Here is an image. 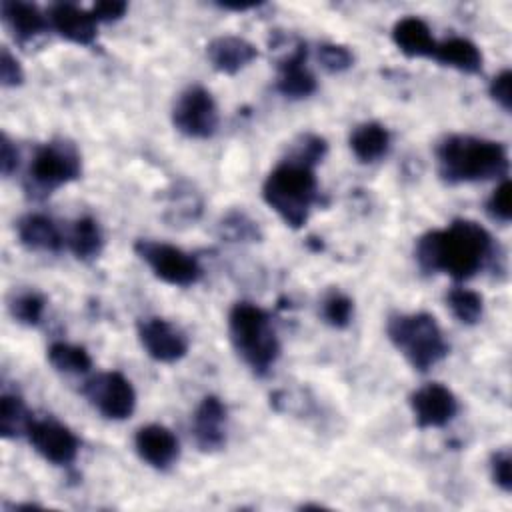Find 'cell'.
Wrapping results in <instances>:
<instances>
[{
  "instance_id": "obj_1",
  "label": "cell",
  "mask_w": 512,
  "mask_h": 512,
  "mask_svg": "<svg viewBox=\"0 0 512 512\" xmlns=\"http://www.w3.org/2000/svg\"><path fill=\"white\" fill-rule=\"evenodd\" d=\"M494 240L474 220L458 218L446 228L430 230L416 242L414 256L426 274H448L454 280H468L490 260Z\"/></svg>"
},
{
  "instance_id": "obj_2",
  "label": "cell",
  "mask_w": 512,
  "mask_h": 512,
  "mask_svg": "<svg viewBox=\"0 0 512 512\" xmlns=\"http://www.w3.org/2000/svg\"><path fill=\"white\" fill-rule=\"evenodd\" d=\"M438 174L448 184L484 182L508 172V152L502 142L470 134H450L436 146Z\"/></svg>"
},
{
  "instance_id": "obj_3",
  "label": "cell",
  "mask_w": 512,
  "mask_h": 512,
  "mask_svg": "<svg viewBox=\"0 0 512 512\" xmlns=\"http://www.w3.org/2000/svg\"><path fill=\"white\" fill-rule=\"evenodd\" d=\"M262 198L286 226L302 228L320 200L314 168L286 158L266 176Z\"/></svg>"
},
{
  "instance_id": "obj_4",
  "label": "cell",
  "mask_w": 512,
  "mask_h": 512,
  "mask_svg": "<svg viewBox=\"0 0 512 512\" xmlns=\"http://www.w3.org/2000/svg\"><path fill=\"white\" fill-rule=\"evenodd\" d=\"M228 334L236 354L256 376H266L280 358V342L272 318L252 302H236L230 308Z\"/></svg>"
},
{
  "instance_id": "obj_5",
  "label": "cell",
  "mask_w": 512,
  "mask_h": 512,
  "mask_svg": "<svg viewBox=\"0 0 512 512\" xmlns=\"http://www.w3.org/2000/svg\"><path fill=\"white\" fill-rule=\"evenodd\" d=\"M386 334L394 348L402 352L408 364L418 372H428L448 354V342L428 312L394 314L388 318Z\"/></svg>"
},
{
  "instance_id": "obj_6",
  "label": "cell",
  "mask_w": 512,
  "mask_h": 512,
  "mask_svg": "<svg viewBox=\"0 0 512 512\" xmlns=\"http://www.w3.org/2000/svg\"><path fill=\"white\" fill-rule=\"evenodd\" d=\"M80 174L82 158L76 144L66 138H56L36 148L26 172L24 188L28 196L44 198L60 186L78 180Z\"/></svg>"
},
{
  "instance_id": "obj_7",
  "label": "cell",
  "mask_w": 512,
  "mask_h": 512,
  "mask_svg": "<svg viewBox=\"0 0 512 512\" xmlns=\"http://www.w3.org/2000/svg\"><path fill=\"white\" fill-rule=\"evenodd\" d=\"M134 252L152 270V274L170 284L188 288L202 278V266L198 260L178 246L140 238L134 242Z\"/></svg>"
},
{
  "instance_id": "obj_8",
  "label": "cell",
  "mask_w": 512,
  "mask_h": 512,
  "mask_svg": "<svg viewBox=\"0 0 512 512\" xmlns=\"http://www.w3.org/2000/svg\"><path fill=\"white\" fill-rule=\"evenodd\" d=\"M172 124L188 138H212L220 124L218 106L212 94L198 84L182 90L172 106Z\"/></svg>"
},
{
  "instance_id": "obj_9",
  "label": "cell",
  "mask_w": 512,
  "mask_h": 512,
  "mask_svg": "<svg viewBox=\"0 0 512 512\" xmlns=\"http://www.w3.org/2000/svg\"><path fill=\"white\" fill-rule=\"evenodd\" d=\"M82 392L108 420H126L136 408V390L122 372H100L84 384Z\"/></svg>"
},
{
  "instance_id": "obj_10",
  "label": "cell",
  "mask_w": 512,
  "mask_h": 512,
  "mask_svg": "<svg viewBox=\"0 0 512 512\" xmlns=\"http://www.w3.org/2000/svg\"><path fill=\"white\" fill-rule=\"evenodd\" d=\"M26 436L32 444V448L50 464L54 466H68L76 460L80 442L74 436L70 428L64 424L44 418V420H34L30 422Z\"/></svg>"
},
{
  "instance_id": "obj_11",
  "label": "cell",
  "mask_w": 512,
  "mask_h": 512,
  "mask_svg": "<svg viewBox=\"0 0 512 512\" xmlns=\"http://www.w3.org/2000/svg\"><path fill=\"white\" fill-rule=\"evenodd\" d=\"M138 340L146 354L162 364L178 362L188 352L186 334L164 318L150 316L138 322Z\"/></svg>"
},
{
  "instance_id": "obj_12",
  "label": "cell",
  "mask_w": 512,
  "mask_h": 512,
  "mask_svg": "<svg viewBox=\"0 0 512 512\" xmlns=\"http://www.w3.org/2000/svg\"><path fill=\"white\" fill-rule=\"evenodd\" d=\"M410 408L420 428H442L458 414V400L444 384L430 382L410 394Z\"/></svg>"
},
{
  "instance_id": "obj_13",
  "label": "cell",
  "mask_w": 512,
  "mask_h": 512,
  "mask_svg": "<svg viewBox=\"0 0 512 512\" xmlns=\"http://www.w3.org/2000/svg\"><path fill=\"white\" fill-rule=\"evenodd\" d=\"M226 406L218 396H204L192 418V436L202 452H216L226 444Z\"/></svg>"
},
{
  "instance_id": "obj_14",
  "label": "cell",
  "mask_w": 512,
  "mask_h": 512,
  "mask_svg": "<svg viewBox=\"0 0 512 512\" xmlns=\"http://www.w3.org/2000/svg\"><path fill=\"white\" fill-rule=\"evenodd\" d=\"M134 448L140 460L156 470L170 468L180 456V444L174 432L162 424H146L136 430Z\"/></svg>"
},
{
  "instance_id": "obj_15",
  "label": "cell",
  "mask_w": 512,
  "mask_h": 512,
  "mask_svg": "<svg viewBox=\"0 0 512 512\" xmlns=\"http://www.w3.org/2000/svg\"><path fill=\"white\" fill-rule=\"evenodd\" d=\"M50 28L64 40L78 46H92L96 42V20L90 10L70 2H58L48 8Z\"/></svg>"
},
{
  "instance_id": "obj_16",
  "label": "cell",
  "mask_w": 512,
  "mask_h": 512,
  "mask_svg": "<svg viewBox=\"0 0 512 512\" xmlns=\"http://www.w3.org/2000/svg\"><path fill=\"white\" fill-rule=\"evenodd\" d=\"M0 16L4 26L8 28L10 36L18 44H26L34 40L36 36L44 34L50 28L48 14H44L36 4L32 2H20V0H4L0 4Z\"/></svg>"
},
{
  "instance_id": "obj_17",
  "label": "cell",
  "mask_w": 512,
  "mask_h": 512,
  "mask_svg": "<svg viewBox=\"0 0 512 512\" xmlns=\"http://www.w3.org/2000/svg\"><path fill=\"white\" fill-rule=\"evenodd\" d=\"M206 58L216 72L234 76L242 68H246L252 60L258 58V50L246 38L226 34L208 42Z\"/></svg>"
},
{
  "instance_id": "obj_18",
  "label": "cell",
  "mask_w": 512,
  "mask_h": 512,
  "mask_svg": "<svg viewBox=\"0 0 512 512\" xmlns=\"http://www.w3.org/2000/svg\"><path fill=\"white\" fill-rule=\"evenodd\" d=\"M16 234L24 248L34 252H60L64 238L56 222L46 214H26L16 222Z\"/></svg>"
},
{
  "instance_id": "obj_19",
  "label": "cell",
  "mask_w": 512,
  "mask_h": 512,
  "mask_svg": "<svg viewBox=\"0 0 512 512\" xmlns=\"http://www.w3.org/2000/svg\"><path fill=\"white\" fill-rule=\"evenodd\" d=\"M392 42L408 58H432L436 40L418 16H404L392 26Z\"/></svg>"
},
{
  "instance_id": "obj_20",
  "label": "cell",
  "mask_w": 512,
  "mask_h": 512,
  "mask_svg": "<svg viewBox=\"0 0 512 512\" xmlns=\"http://www.w3.org/2000/svg\"><path fill=\"white\" fill-rule=\"evenodd\" d=\"M432 58L438 64L454 68L464 74H478L484 62L480 48L472 40L460 38V36H452L442 42H436Z\"/></svg>"
},
{
  "instance_id": "obj_21",
  "label": "cell",
  "mask_w": 512,
  "mask_h": 512,
  "mask_svg": "<svg viewBox=\"0 0 512 512\" xmlns=\"http://www.w3.org/2000/svg\"><path fill=\"white\" fill-rule=\"evenodd\" d=\"M352 154L364 162H376L384 158L390 150V132L384 124L380 122H362L358 124L348 138Z\"/></svg>"
},
{
  "instance_id": "obj_22",
  "label": "cell",
  "mask_w": 512,
  "mask_h": 512,
  "mask_svg": "<svg viewBox=\"0 0 512 512\" xmlns=\"http://www.w3.org/2000/svg\"><path fill=\"white\" fill-rule=\"evenodd\" d=\"M66 242H68L70 252L82 262L98 258L104 248V236H102L100 224L92 216L76 218L72 222Z\"/></svg>"
},
{
  "instance_id": "obj_23",
  "label": "cell",
  "mask_w": 512,
  "mask_h": 512,
  "mask_svg": "<svg viewBox=\"0 0 512 512\" xmlns=\"http://www.w3.org/2000/svg\"><path fill=\"white\" fill-rule=\"evenodd\" d=\"M46 356L50 366L62 374H86L92 368V358L84 346L52 342Z\"/></svg>"
},
{
  "instance_id": "obj_24",
  "label": "cell",
  "mask_w": 512,
  "mask_h": 512,
  "mask_svg": "<svg viewBox=\"0 0 512 512\" xmlns=\"http://www.w3.org/2000/svg\"><path fill=\"white\" fill-rule=\"evenodd\" d=\"M32 422V414L28 412L22 396L4 392L0 398V434L6 440L18 438L20 434H26L28 426Z\"/></svg>"
},
{
  "instance_id": "obj_25",
  "label": "cell",
  "mask_w": 512,
  "mask_h": 512,
  "mask_svg": "<svg viewBox=\"0 0 512 512\" xmlns=\"http://www.w3.org/2000/svg\"><path fill=\"white\" fill-rule=\"evenodd\" d=\"M446 306L450 308L452 316L466 326L478 324L484 312V300L478 292L464 288V286H454L446 294Z\"/></svg>"
},
{
  "instance_id": "obj_26",
  "label": "cell",
  "mask_w": 512,
  "mask_h": 512,
  "mask_svg": "<svg viewBox=\"0 0 512 512\" xmlns=\"http://www.w3.org/2000/svg\"><path fill=\"white\" fill-rule=\"evenodd\" d=\"M218 236L226 242H260L262 230L246 212L230 210L218 222Z\"/></svg>"
},
{
  "instance_id": "obj_27",
  "label": "cell",
  "mask_w": 512,
  "mask_h": 512,
  "mask_svg": "<svg viewBox=\"0 0 512 512\" xmlns=\"http://www.w3.org/2000/svg\"><path fill=\"white\" fill-rule=\"evenodd\" d=\"M44 308H46V298L36 290L18 292L8 302L10 316L24 326H38L42 322Z\"/></svg>"
},
{
  "instance_id": "obj_28",
  "label": "cell",
  "mask_w": 512,
  "mask_h": 512,
  "mask_svg": "<svg viewBox=\"0 0 512 512\" xmlns=\"http://www.w3.org/2000/svg\"><path fill=\"white\" fill-rule=\"evenodd\" d=\"M320 316L328 326L342 330L352 322L354 302L348 294H344L340 290H332L324 296V300L320 304Z\"/></svg>"
},
{
  "instance_id": "obj_29",
  "label": "cell",
  "mask_w": 512,
  "mask_h": 512,
  "mask_svg": "<svg viewBox=\"0 0 512 512\" xmlns=\"http://www.w3.org/2000/svg\"><path fill=\"white\" fill-rule=\"evenodd\" d=\"M326 152H328V144L322 136L302 134V136L296 138L288 160H294V162H300V164H306V166L314 168L316 164H320L324 160Z\"/></svg>"
},
{
  "instance_id": "obj_30",
  "label": "cell",
  "mask_w": 512,
  "mask_h": 512,
  "mask_svg": "<svg viewBox=\"0 0 512 512\" xmlns=\"http://www.w3.org/2000/svg\"><path fill=\"white\" fill-rule=\"evenodd\" d=\"M318 62L326 72L340 74L354 64V54L342 44L326 42L318 46Z\"/></svg>"
},
{
  "instance_id": "obj_31",
  "label": "cell",
  "mask_w": 512,
  "mask_h": 512,
  "mask_svg": "<svg viewBox=\"0 0 512 512\" xmlns=\"http://www.w3.org/2000/svg\"><path fill=\"white\" fill-rule=\"evenodd\" d=\"M510 192H512V184L508 178H504L496 188L494 192L490 194L488 202H486V210L488 214L498 220V222H510L512 218V208H510Z\"/></svg>"
},
{
  "instance_id": "obj_32",
  "label": "cell",
  "mask_w": 512,
  "mask_h": 512,
  "mask_svg": "<svg viewBox=\"0 0 512 512\" xmlns=\"http://www.w3.org/2000/svg\"><path fill=\"white\" fill-rule=\"evenodd\" d=\"M490 476L502 492L512 490V456L508 450H498L490 456Z\"/></svg>"
},
{
  "instance_id": "obj_33",
  "label": "cell",
  "mask_w": 512,
  "mask_h": 512,
  "mask_svg": "<svg viewBox=\"0 0 512 512\" xmlns=\"http://www.w3.org/2000/svg\"><path fill=\"white\" fill-rule=\"evenodd\" d=\"M488 92L492 96V100L504 110L510 112L512 110V72L506 68L500 74H496L488 86Z\"/></svg>"
},
{
  "instance_id": "obj_34",
  "label": "cell",
  "mask_w": 512,
  "mask_h": 512,
  "mask_svg": "<svg viewBox=\"0 0 512 512\" xmlns=\"http://www.w3.org/2000/svg\"><path fill=\"white\" fill-rule=\"evenodd\" d=\"M0 82L4 88H16L24 82V70L8 48H2L0 56Z\"/></svg>"
},
{
  "instance_id": "obj_35",
  "label": "cell",
  "mask_w": 512,
  "mask_h": 512,
  "mask_svg": "<svg viewBox=\"0 0 512 512\" xmlns=\"http://www.w3.org/2000/svg\"><path fill=\"white\" fill-rule=\"evenodd\" d=\"M126 10L128 4L122 0H102L90 8L96 22H116L126 14Z\"/></svg>"
},
{
  "instance_id": "obj_36",
  "label": "cell",
  "mask_w": 512,
  "mask_h": 512,
  "mask_svg": "<svg viewBox=\"0 0 512 512\" xmlns=\"http://www.w3.org/2000/svg\"><path fill=\"white\" fill-rule=\"evenodd\" d=\"M20 164V154L18 148L14 146V142L8 138L6 132H2L0 136V168H2V176L8 178L16 172Z\"/></svg>"
}]
</instances>
